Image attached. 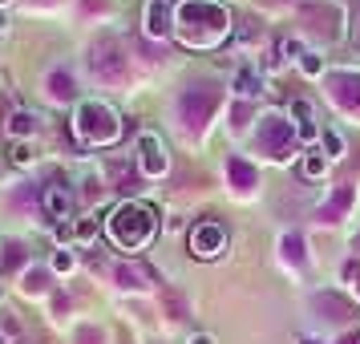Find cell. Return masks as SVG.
I'll use <instances>...</instances> for the list:
<instances>
[{"mask_svg":"<svg viewBox=\"0 0 360 344\" xmlns=\"http://www.w3.org/2000/svg\"><path fill=\"white\" fill-rule=\"evenodd\" d=\"M174 33L186 49H214L231 33V13L214 0H182L174 13Z\"/></svg>","mask_w":360,"mask_h":344,"instance_id":"1","label":"cell"},{"mask_svg":"<svg viewBox=\"0 0 360 344\" xmlns=\"http://www.w3.org/2000/svg\"><path fill=\"white\" fill-rule=\"evenodd\" d=\"M105 235H110V243L122 247V251H142L150 247V239L158 235V211L146 207V203H117L110 219H105Z\"/></svg>","mask_w":360,"mask_h":344,"instance_id":"2","label":"cell"},{"mask_svg":"<svg viewBox=\"0 0 360 344\" xmlns=\"http://www.w3.org/2000/svg\"><path fill=\"white\" fill-rule=\"evenodd\" d=\"M126 130V122L114 106L105 101H82L77 114H73V134L82 138L85 146H114Z\"/></svg>","mask_w":360,"mask_h":344,"instance_id":"3","label":"cell"},{"mask_svg":"<svg viewBox=\"0 0 360 344\" xmlns=\"http://www.w3.org/2000/svg\"><path fill=\"white\" fill-rule=\"evenodd\" d=\"M89 73L105 85H122L126 82V53L117 37H98L89 45Z\"/></svg>","mask_w":360,"mask_h":344,"instance_id":"4","label":"cell"},{"mask_svg":"<svg viewBox=\"0 0 360 344\" xmlns=\"http://www.w3.org/2000/svg\"><path fill=\"white\" fill-rule=\"evenodd\" d=\"M214 110H219V89H214V85H191V89L179 98V122H182V130L198 134L207 122H211Z\"/></svg>","mask_w":360,"mask_h":344,"instance_id":"5","label":"cell"},{"mask_svg":"<svg viewBox=\"0 0 360 344\" xmlns=\"http://www.w3.org/2000/svg\"><path fill=\"white\" fill-rule=\"evenodd\" d=\"M255 142H259V154H267V158L283 163V158L292 154V146H295L292 122H288L283 114H263V117H259V134H255Z\"/></svg>","mask_w":360,"mask_h":344,"instance_id":"6","label":"cell"},{"mask_svg":"<svg viewBox=\"0 0 360 344\" xmlns=\"http://www.w3.org/2000/svg\"><path fill=\"white\" fill-rule=\"evenodd\" d=\"M227 243H231V235L219 219H202V223L191 227V255L195 260H214V255L227 251Z\"/></svg>","mask_w":360,"mask_h":344,"instance_id":"7","label":"cell"},{"mask_svg":"<svg viewBox=\"0 0 360 344\" xmlns=\"http://www.w3.org/2000/svg\"><path fill=\"white\" fill-rule=\"evenodd\" d=\"M300 20H304V29L311 37H324V41L340 37V8L336 4H304Z\"/></svg>","mask_w":360,"mask_h":344,"instance_id":"8","label":"cell"},{"mask_svg":"<svg viewBox=\"0 0 360 344\" xmlns=\"http://www.w3.org/2000/svg\"><path fill=\"white\" fill-rule=\"evenodd\" d=\"M138 163H142V174L146 179H162L166 170H170V154H166L158 134H142L138 138Z\"/></svg>","mask_w":360,"mask_h":344,"instance_id":"9","label":"cell"},{"mask_svg":"<svg viewBox=\"0 0 360 344\" xmlns=\"http://www.w3.org/2000/svg\"><path fill=\"white\" fill-rule=\"evenodd\" d=\"M328 94H332V101L340 106V110H348V114H360V73H328Z\"/></svg>","mask_w":360,"mask_h":344,"instance_id":"10","label":"cell"},{"mask_svg":"<svg viewBox=\"0 0 360 344\" xmlns=\"http://www.w3.org/2000/svg\"><path fill=\"white\" fill-rule=\"evenodd\" d=\"M41 203H45L49 219H69V215H73V191H69L65 182H49L45 195H41Z\"/></svg>","mask_w":360,"mask_h":344,"instance_id":"11","label":"cell"},{"mask_svg":"<svg viewBox=\"0 0 360 344\" xmlns=\"http://www.w3.org/2000/svg\"><path fill=\"white\" fill-rule=\"evenodd\" d=\"M352 203H356V186H348V182H344V186L332 191V198H328L324 207H320V219H324V223H340L344 215L352 211Z\"/></svg>","mask_w":360,"mask_h":344,"instance_id":"12","label":"cell"},{"mask_svg":"<svg viewBox=\"0 0 360 344\" xmlns=\"http://www.w3.org/2000/svg\"><path fill=\"white\" fill-rule=\"evenodd\" d=\"M174 29V17H170V4L166 0H150L146 4V37L162 41L166 33Z\"/></svg>","mask_w":360,"mask_h":344,"instance_id":"13","label":"cell"},{"mask_svg":"<svg viewBox=\"0 0 360 344\" xmlns=\"http://www.w3.org/2000/svg\"><path fill=\"white\" fill-rule=\"evenodd\" d=\"M311 308L320 312V320H332V324H340V320L352 316V304H348L344 295H332V292L316 295V300H311Z\"/></svg>","mask_w":360,"mask_h":344,"instance_id":"14","label":"cell"},{"mask_svg":"<svg viewBox=\"0 0 360 344\" xmlns=\"http://www.w3.org/2000/svg\"><path fill=\"white\" fill-rule=\"evenodd\" d=\"M227 179H231V186H235L239 195H247V191L259 182V170L247 163V158H239V154H235V158H227Z\"/></svg>","mask_w":360,"mask_h":344,"instance_id":"15","label":"cell"},{"mask_svg":"<svg viewBox=\"0 0 360 344\" xmlns=\"http://www.w3.org/2000/svg\"><path fill=\"white\" fill-rule=\"evenodd\" d=\"M292 117H295V138H304V142H311L316 138V117H311V106L308 101H292Z\"/></svg>","mask_w":360,"mask_h":344,"instance_id":"16","label":"cell"},{"mask_svg":"<svg viewBox=\"0 0 360 344\" xmlns=\"http://www.w3.org/2000/svg\"><path fill=\"white\" fill-rule=\"evenodd\" d=\"M8 134H13V142H25L29 134H37V114L33 110H13L8 114Z\"/></svg>","mask_w":360,"mask_h":344,"instance_id":"17","label":"cell"},{"mask_svg":"<svg viewBox=\"0 0 360 344\" xmlns=\"http://www.w3.org/2000/svg\"><path fill=\"white\" fill-rule=\"evenodd\" d=\"M45 94L53 101H69L73 98V77H69L65 69H53L49 77H45Z\"/></svg>","mask_w":360,"mask_h":344,"instance_id":"18","label":"cell"},{"mask_svg":"<svg viewBox=\"0 0 360 344\" xmlns=\"http://www.w3.org/2000/svg\"><path fill=\"white\" fill-rule=\"evenodd\" d=\"M279 251H283V260L288 263L300 267V263H304V235H300V231H288V235L279 239Z\"/></svg>","mask_w":360,"mask_h":344,"instance_id":"19","label":"cell"},{"mask_svg":"<svg viewBox=\"0 0 360 344\" xmlns=\"http://www.w3.org/2000/svg\"><path fill=\"white\" fill-rule=\"evenodd\" d=\"M235 89H239V98H255V94L263 89L259 73H255V69H239V77H235Z\"/></svg>","mask_w":360,"mask_h":344,"instance_id":"20","label":"cell"},{"mask_svg":"<svg viewBox=\"0 0 360 344\" xmlns=\"http://www.w3.org/2000/svg\"><path fill=\"white\" fill-rule=\"evenodd\" d=\"M150 279V272H142V267H117V284L122 288H142Z\"/></svg>","mask_w":360,"mask_h":344,"instance_id":"21","label":"cell"},{"mask_svg":"<svg viewBox=\"0 0 360 344\" xmlns=\"http://www.w3.org/2000/svg\"><path fill=\"white\" fill-rule=\"evenodd\" d=\"M8 163H13V166H33V146H29V142H13Z\"/></svg>","mask_w":360,"mask_h":344,"instance_id":"22","label":"cell"},{"mask_svg":"<svg viewBox=\"0 0 360 344\" xmlns=\"http://www.w3.org/2000/svg\"><path fill=\"white\" fill-rule=\"evenodd\" d=\"M0 336H20V320H17V312L0 308Z\"/></svg>","mask_w":360,"mask_h":344,"instance_id":"23","label":"cell"},{"mask_svg":"<svg viewBox=\"0 0 360 344\" xmlns=\"http://www.w3.org/2000/svg\"><path fill=\"white\" fill-rule=\"evenodd\" d=\"M300 69H304L308 77H320V73H324V61H320V53H304V57H300Z\"/></svg>","mask_w":360,"mask_h":344,"instance_id":"24","label":"cell"},{"mask_svg":"<svg viewBox=\"0 0 360 344\" xmlns=\"http://www.w3.org/2000/svg\"><path fill=\"white\" fill-rule=\"evenodd\" d=\"M304 174H308V179H320V174H324V154H308V158H304Z\"/></svg>","mask_w":360,"mask_h":344,"instance_id":"25","label":"cell"},{"mask_svg":"<svg viewBox=\"0 0 360 344\" xmlns=\"http://www.w3.org/2000/svg\"><path fill=\"white\" fill-rule=\"evenodd\" d=\"M324 150H328V154H332V158H336V154H340V150H344V142H340V134H332V130H324Z\"/></svg>","mask_w":360,"mask_h":344,"instance_id":"26","label":"cell"},{"mask_svg":"<svg viewBox=\"0 0 360 344\" xmlns=\"http://www.w3.org/2000/svg\"><path fill=\"white\" fill-rule=\"evenodd\" d=\"M53 272H73V255L69 251H57L53 255Z\"/></svg>","mask_w":360,"mask_h":344,"instance_id":"27","label":"cell"},{"mask_svg":"<svg viewBox=\"0 0 360 344\" xmlns=\"http://www.w3.org/2000/svg\"><path fill=\"white\" fill-rule=\"evenodd\" d=\"M279 53H283V57H292V61H300V57H304V45H300V41H283Z\"/></svg>","mask_w":360,"mask_h":344,"instance_id":"28","label":"cell"},{"mask_svg":"<svg viewBox=\"0 0 360 344\" xmlns=\"http://www.w3.org/2000/svg\"><path fill=\"white\" fill-rule=\"evenodd\" d=\"M94 235H98V223L94 219H82L77 223V239H94Z\"/></svg>","mask_w":360,"mask_h":344,"instance_id":"29","label":"cell"},{"mask_svg":"<svg viewBox=\"0 0 360 344\" xmlns=\"http://www.w3.org/2000/svg\"><path fill=\"white\" fill-rule=\"evenodd\" d=\"M247 117H251V106H235V126H247Z\"/></svg>","mask_w":360,"mask_h":344,"instance_id":"30","label":"cell"},{"mask_svg":"<svg viewBox=\"0 0 360 344\" xmlns=\"http://www.w3.org/2000/svg\"><path fill=\"white\" fill-rule=\"evenodd\" d=\"M191 344H214V340L207 336V332H198V336H191Z\"/></svg>","mask_w":360,"mask_h":344,"instance_id":"31","label":"cell"},{"mask_svg":"<svg viewBox=\"0 0 360 344\" xmlns=\"http://www.w3.org/2000/svg\"><path fill=\"white\" fill-rule=\"evenodd\" d=\"M340 344H360V336H352V332H348V336H340Z\"/></svg>","mask_w":360,"mask_h":344,"instance_id":"32","label":"cell"},{"mask_svg":"<svg viewBox=\"0 0 360 344\" xmlns=\"http://www.w3.org/2000/svg\"><path fill=\"white\" fill-rule=\"evenodd\" d=\"M352 41L360 45V17H356V25H352Z\"/></svg>","mask_w":360,"mask_h":344,"instance_id":"33","label":"cell"},{"mask_svg":"<svg viewBox=\"0 0 360 344\" xmlns=\"http://www.w3.org/2000/svg\"><path fill=\"white\" fill-rule=\"evenodd\" d=\"M259 4H288V0H259Z\"/></svg>","mask_w":360,"mask_h":344,"instance_id":"34","label":"cell"},{"mask_svg":"<svg viewBox=\"0 0 360 344\" xmlns=\"http://www.w3.org/2000/svg\"><path fill=\"white\" fill-rule=\"evenodd\" d=\"M352 251H360V235H356V239H352Z\"/></svg>","mask_w":360,"mask_h":344,"instance_id":"35","label":"cell"},{"mask_svg":"<svg viewBox=\"0 0 360 344\" xmlns=\"http://www.w3.org/2000/svg\"><path fill=\"white\" fill-rule=\"evenodd\" d=\"M300 344H316V340H311V336H304V340H300Z\"/></svg>","mask_w":360,"mask_h":344,"instance_id":"36","label":"cell"},{"mask_svg":"<svg viewBox=\"0 0 360 344\" xmlns=\"http://www.w3.org/2000/svg\"><path fill=\"white\" fill-rule=\"evenodd\" d=\"M0 4H8V0H0Z\"/></svg>","mask_w":360,"mask_h":344,"instance_id":"37","label":"cell"}]
</instances>
